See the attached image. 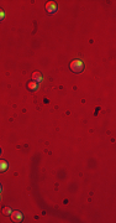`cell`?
<instances>
[{
  "label": "cell",
  "mask_w": 116,
  "mask_h": 223,
  "mask_svg": "<svg viewBox=\"0 0 116 223\" xmlns=\"http://www.w3.org/2000/svg\"><path fill=\"white\" fill-rule=\"evenodd\" d=\"M42 78H43V77H42V75L40 72H34L32 73V81H35V82H37V83L41 82Z\"/></svg>",
  "instance_id": "obj_6"
},
{
  "label": "cell",
  "mask_w": 116,
  "mask_h": 223,
  "mask_svg": "<svg viewBox=\"0 0 116 223\" xmlns=\"http://www.w3.org/2000/svg\"><path fill=\"white\" fill-rule=\"evenodd\" d=\"M4 17H5V11H4L1 8H0V21H1V20H4Z\"/></svg>",
  "instance_id": "obj_8"
},
{
  "label": "cell",
  "mask_w": 116,
  "mask_h": 223,
  "mask_svg": "<svg viewBox=\"0 0 116 223\" xmlns=\"http://www.w3.org/2000/svg\"><path fill=\"white\" fill-rule=\"evenodd\" d=\"M0 200H1V197H0Z\"/></svg>",
  "instance_id": "obj_11"
},
{
  "label": "cell",
  "mask_w": 116,
  "mask_h": 223,
  "mask_svg": "<svg viewBox=\"0 0 116 223\" xmlns=\"http://www.w3.org/2000/svg\"><path fill=\"white\" fill-rule=\"evenodd\" d=\"M9 165L6 163V160H0V174H3V172H5L7 170Z\"/></svg>",
  "instance_id": "obj_4"
},
{
  "label": "cell",
  "mask_w": 116,
  "mask_h": 223,
  "mask_svg": "<svg viewBox=\"0 0 116 223\" xmlns=\"http://www.w3.org/2000/svg\"><path fill=\"white\" fill-rule=\"evenodd\" d=\"M46 11L48 14H55L57 11V3L56 2H48L46 4Z\"/></svg>",
  "instance_id": "obj_2"
},
{
  "label": "cell",
  "mask_w": 116,
  "mask_h": 223,
  "mask_svg": "<svg viewBox=\"0 0 116 223\" xmlns=\"http://www.w3.org/2000/svg\"><path fill=\"white\" fill-rule=\"evenodd\" d=\"M1 190H3V186H1V184H0V192H1Z\"/></svg>",
  "instance_id": "obj_9"
},
{
  "label": "cell",
  "mask_w": 116,
  "mask_h": 223,
  "mask_svg": "<svg viewBox=\"0 0 116 223\" xmlns=\"http://www.w3.org/2000/svg\"><path fill=\"white\" fill-rule=\"evenodd\" d=\"M70 69L73 71L74 73H82L83 71H84V63H83V61L82 60H73L70 65H69Z\"/></svg>",
  "instance_id": "obj_1"
},
{
  "label": "cell",
  "mask_w": 116,
  "mask_h": 223,
  "mask_svg": "<svg viewBox=\"0 0 116 223\" xmlns=\"http://www.w3.org/2000/svg\"><path fill=\"white\" fill-rule=\"evenodd\" d=\"M11 219H13V222H22V219H24V216H22V213H21L20 211H14L13 213H11Z\"/></svg>",
  "instance_id": "obj_3"
},
{
  "label": "cell",
  "mask_w": 116,
  "mask_h": 223,
  "mask_svg": "<svg viewBox=\"0 0 116 223\" xmlns=\"http://www.w3.org/2000/svg\"><path fill=\"white\" fill-rule=\"evenodd\" d=\"M0 153H1V150H0Z\"/></svg>",
  "instance_id": "obj_10"
},
{
  "label": "cell",
  "mask_w": 116,
  "mask_h": 223,
  "mask_svg": "<svg viewBox=\"0 0 116 223\" xmlns=\"http://www.w3.org/2000/svg\"><path fill=\"white\" fill-rule=\"evenodd\" d=\"M27 88H28L30 90H36V89L38 88V83L35 82V81H31V82L27 83Z\"/></svg>",
  "instance_id": "obj_5"
},
{
  "label": "cell",
  "mask_w": 116,
  "mask_h": 223,
  "mask_svg": "<svg viewBox=\"0 0 116 223\" xmlns=\"http://www.w3.org/2000/svg\"><path fill=\"white\" fill-rule=\"evenodd\" d=\"M3 213H4L5 216H11L13 209L10 208V207H4V208H3Z\"/></svg>",
  "instance_id": "obj_7"
}]
</instances>
